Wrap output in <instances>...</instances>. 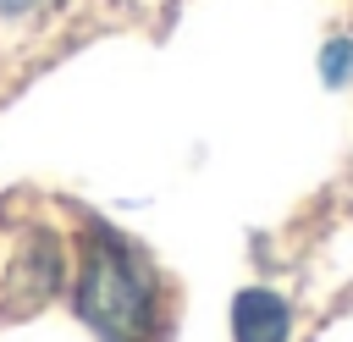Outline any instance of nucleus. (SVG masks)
Returning a JSON list of instances; mask_svg holds the SVG:
<instances>
[{"instance_id":"1","label":"nucleus","mask_w":353,"mask_h":342,"mask_svg":"<svg viewBox=\"0 0 353 342\" xmlns=\"http://www.w3.org/2000/svg\"><path fill=\"white\" fill-rule=\"evenodd\" d=\"M77 314L105 342H143L154 331V276H149V259L127 237H116L105 226H94L88 248H83Z\"/></svg>"},{"instance_id":"2","label":"nucleus","mask_w":353,"mask_h":342,"mask_svg":"<svg viewBox=\"0 0 353 342\" xmlns=\"http://www.w3.org/2000/svg\"><path fill=\"white\" fill-rule=\"evenodd\" d=\"M232 336L237 342H287V303L265 287L237 292L232 303Z\"/></svg>"},{"instance_id":"3","label":"nucleus","mask_w":353,"mask_h":342,"mask_svg":"<svg viewBox=\"0 0 353 342\" xmlns=\"http://www.w3.org/2000/svg\"><path fill=\"white\" fill-rule=\"evenodd\" d=\"M347 66H353V39H336V44L325 50V83H342Z\"/></svg>"},{"instance_id":"4","label":"nucleus","mask_w":353,"mask_h":342,"mask_svg":"<svg viewBox=\"0 0 353 342\" xmlns=\"http://www.w3.org/2000/svg\"><path fill=\"white\" fill-rule=\"evenodd\" d=\"M33 6H39V0H0V11H6V17H22V11H33Z\"/></svg>"}]
</instances>
